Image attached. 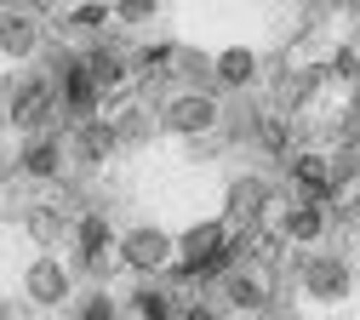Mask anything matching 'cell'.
Returning <instances> with one entry per match:
<instances>
[{
  "mask_svg": "<svg viewBox=\"0 0 360 320\" xmlns=\"http://www.w3.org/2000/svg\"><path fill=\"white\" fill-rule=\"evenodd\" d=\"M217 246H223V229H195V235L184 241V252H189V269H195V263H206Z\"/></svg>",
  "mask_w": 360,
  "mask_h": 320,
  "instance_id": "obj_13",
  "label": "cell"
},
{
  "mask_svg": "<svg viewBox=\"0 0 360 320\" xmlns=\"http://www.w3.org/2000/svg\"><path fill=\"white\" fill-rule=\"evenodd\" d=\"M292 177H297V189H303V195H326V189H332V172L314 160V155H303V160L292 166Z\"/></svg>",
  "mask_w": 360,
  "mask_h": 320,
  "instance_id": "obj_11",
  "label": "cell"
},
{
  "mask_svg": "<svg viewBox=\"0 0 360 320\" xmlns=\"http://www.w3.org/2000/svg\"><path fill=\"white\" fill-rule=\"evenodd\" d=\"M103 18H109V6H80V12H75V23H80V29H98Z\"/></svg>",
  "mask_w": 360,
  "mask_h": 320,
  "instance_id": "obj_21",
  "label": "cell"
},
{
  "mask_svg": "<svg viewBox=\"0 0 360 320\" xmlns=\"http://www.w3.org/2000/svg\"><path fill=\"white\" fill-rule=\"evenodd\" d=\"M58 229H63V212H52V206H40V212H29V235H34V241H52Z\"/></svg>",
  "mask_w": 360,
  "mask_h": 320,
  "instance_id": "obj_15",
  "label": "cell"
},
{
  "mask_svg": "<svg viewBox=\"0 0 360 320\" xmlns=\"http://www.w3.org/2000/svg\"><path fill=\"white\" fill-rule=\"evenodd\" d=\"M75 241H80V263H86V269H98V263L109 257V246H115L103 217H80V223H75Z\"/></svg>",
  "mask_w": 360,
  "mask_h": 320,
  "instance_id": "obj_6",
  "label": "cell"
},
{
  "mask_svg": "<svg viewBox=\"0 0 360 320\" xmlns=\"http://www.w3.org/2000/svg\"><path fill=\"white\" fill-rule=\"evenodd\" d=\"M86 69H92L98 91H115V86L126 80V69H120V58H115V52H92V58H86Z\"/></svg>",
  "mask_w": 360,
  "mask_h": 320,
  "instance_id": "obj_12",
  "label": "cell"
},
{
  "mask_svg": "<svg viewBox=\"0 0 360 320\" xmlns=\"http://www.w3.org/2000/svg\"><path fill=\"white\" fill-rule=\"evenodd\" d=\"M286 137H292L286 120H269V115H263V143H269V149H286Z\"/></svg>",
  "mask_w": 360,
  "mask_h": 320,
  "instance_id": "obj_19",
  "label": "cell"
},
{
  "mask_svg": "<svg viewBox=\"0 0 360 320\" xmlns=\"http://www.w3.org/2000/svg\"><path fill=\"white\" fill-rule=\"evenodd\" d=\"M166 120H172L177 132H212V126H217V103L206 98V91H189V98H177V103L166 109Z\"/></svg>",
  "mask_w": 360,
  "mask_h": 320,
  "instance_id": "obj_2",
  "label": "cell"
},
{
  "mask_svg": "<svg viewBox=\"0 0 360 320\" xmlns=\"http://www.w3.org/2000/svg\"><path fill=\"white\" fill-rule=\"evenodd\" d=\"M52 109H58V80H23L18 98H12V120L23 132H40L52 120Z\"/></svg>",
  "mask_w": 360,
  "mask_h": 320,
  "instance_id": "obj_1",
  "label": "cell"
},
{
  "mask_svg": "<svg viewBox=\"0 0 360 320\" xmlns=\"http://www.w3.org/2000/svg\"><path fill=\"white\" fill-rule=\"evenodd\" d=\"M235 200H240V212H257V200H263V183H240V189H235Z\"/></svg>",
  "mask_w": 360,
  "mask_h": 320,
  "instance_id": "obj_20",
  "label": "cell"
},
{
  "mask_svg": "<svg viewBox=\"0 0 360 320\" xmlns=\"http://www.w3.org/2000/svg\"><path fill=\"white\" fill-rule=\"evenodd\" d=\"M354 206H360V195H354Z\"/></svg>",
  "mask_w": 360,
  "mask_h": 320,
  "instance_id": "obj_22",
  "label": "cell"
},
{
  "mask_svg": "<svg viewBox=\"0 0 360 320\" xmlns=\"http://www.w3.org/2000/svg\"><path fill=\"white\" fill-rule=\"evenodd\" d=\"M34 46H40V29H34L29 12H6V18H0V52H6V58H29Z\"/></svg>",
  "mask_w": 360,
  "mask_h": 320,
  "instance_id": "obj_3",
  "label": "cell"
},
{
  "mask_svg": "<svg viewBox=\"0 0 360 320\" xmlns=\"http://www.w3.org/2000/svg\"><path fill=\"white\" fill-rule=\"evenodd\" d=\"M29 297H34V303H46V309L63 303V297H69V274H63L52 257H40V263L29 269Z\"/></svg>",
  "mask_w": 360,
  "mask_h": 320,
  "instance_id": "obj_4",
  "label": "cell"
},
{
  "mask_svg": "<svg viewBox=\"0 0 360 320\" xmlns=\"http://www.w3.org/2000/svg\"><path fill=\"white\" fill-rule=\"evenodd\" d=\"M292 235H297V241H314V235H321V212H314V206L292 212Z\"/></svg>",
  "mask_w": 360,
  "mask_h": 320,
  "instance_id": "obj_16",
  "label": "cell"
},
{
  "mask_svg": "<svg viewBox=\"0 0 360 320\" xmlns=\"http://www.w3.org/2000/svg\"><path fill=\"white\" fill-rule=\"evenodd\" d=\"M115 6H120V18H126V23H143V18L155 12V0H115Z\"/></svg>",
  "mask_w": 360,
  "mask_h": 320,
  "instance_id": "obj_18",
  "label": "cell"
},
{
  "mask_svg": "<svg viewBox=\"0 0 360 320\" xmlns=\"http://www.w3.org/2000/svg\"><path fill=\"white\" fill-rule=\"evenodd\" d=\"M126 263L131 269H160L166 263V235H160V229H138V235H126Z\"/></svg>",
  "mask_w": 360,
  "mask_h": 320,
  "instance_id": "obj_5",
  "label": "cell"
},
{
  "mask_svg": "<svg viewBox=\"0 0 360 320\" xmlns=\"http://www.w3.org/2000/svg\"><path fill=\"white\" fill-rule=\"evenodd\" d=\"M63 166V149L52 143V137H40V143H29V155H23V172L29 177H52Z\"/></svg>",
  "mask_w": 360,
  "mask_h": 320,
  "instance_id": "obj_9",
  "label": "cell"
},
{
  "mask_svg": "<svg viewBox=\"0 0 360 320\" xmlns=\"http://www.w3.org/2000/svg\"><path fill=\"white\" fill-rule=\"evenodd\" d=\"M131 309H138V314H172L166 292H138V297H131Z\"/></svg>",
  "mask_w": 360,
  "mask_h": 320,
  "instance_id": "obj_17",
  "label": "cell"
},
{
  "mask_svg": "<svg viewBox=\"0 0 360 320\" xmlns=\"http://www.w3.org/2000/svg\"><path fill=\"white\" fill-rule=\"evenodd\" d=\"M115 143H120V132H115V126H98V120H86V126L75 132V149H80V160H92V166H98V160H103Z\"/></svg>",
  "mask_w": 360,
  "mask_h": 320,
  "instance_id": "obj_7",
  "label": "cell"
},
{
  "mask_svg": "<svg viewBox=\"0 0 360 320\" xmlns=\"http://www.w3.org/2000/svg\"><path fill=\"white\" fill-rule=\"evenodd\" d=\"M217 75L229 80V86H246L252 80V52H223L217 58Z\"/></svg>",
  "mask_w": 360,
  "mask_h": 320,
  "instance_id": "obj_14",
  "label": "cell"
},
{
  "mask_svg": "<svg viewBox=\"0 0 360 320\" xmlns=\"http://www.w3.org/2000/svg\"><path fill=\"white\" fill-rule=\"evenodd\" d=\"M223 297L235 309H263V281L257 274H229V281H223Z\"/></svg>",
  "mask_w": 360,
  "mask_h": 320,
  "instance_id": "obj_10",
  "label": "cell"
},
{
  "mask_svg": "<svg viewBox=\"0 0 360 320\" xmlns=\"http://www.w3.org/2000/svg\"><path fill=\"white\" fill-rule=\"evenodd\" d=\"M0 314H6V309H0Z\"/></svg>",
  "mask_w": 360,
  "mask_h": 320,
  "instance_id": "obj_23",
  "label": "cell"
},
{
  "mask_svg": "<svg viewBox=\"0 0 360 320\" xmlns=\"http://www.w3.org/2000/svg\"><path fill=\"white\" fill-rule=\"evenodd\" d=\"M303 281H309V292H314V297H343L349 269H343V263H309V274H303Z\"/></svg>",
  "mask_w": 360,
  "mask_h": 320,
  "instance_id": "obj_8",
  "label": "cell"
}]
</instances>
